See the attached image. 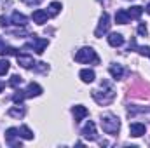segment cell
Returning <instances> with one entry per match:
<instances>
[{"label": "cell", "instance_id": "603a6c76", "mask_svg": "<svg viewBox=\"0 0 150 148\" xmlns=\"http://www.w3.org/2000/svg\"><path fill=\"white\" fill-rule=\"evenodd\" d=\"M9 68H11V63H9L7 59H2V61H0V77H4V75L7 73Z\"/></svg>", "mask_w": 150, "mask_h": 148}, {"label": "cell", "instance_id": "f1b7e54d", "mask_svg": "<svg viewBox=\"0 0 150 148\" xmlns=\"http://www.w3.org/2000/svg\"><path fill=\"white\" fill-rule=\"evenodd\" d=\"M4 47H5V42H4V40H2V37H0V52H2V51H4Z\"/></svg>", "mask_w": 150, "mask_h": 148}, {"label": "cell", "instance_id": "cb8c5ba5", "mask_svg": "<svg viewBox=\"0 0 150 148\" xmlns=\"http://www.w3.org/2000/svg\"><path fill=\"white\" fill-rule=\"evenodd\" d=\"M21 82H23V78L19 75H12L11 80H9V85L11 87H18V85H21Z\"/></svg>", "mask_w": 150, "mask_h": 148}, {"label": "cell", "instance_id": "d4e9b609", "mask_svg": "<svg viewBox=\"0 0 150 148\" xmlns=\"http://www.w3.org/2000/svg\"><path fill=\"white\" fill-rule=\"evenodd\" d=\"M147 33H149V30H147V26L142 23V25L138 26V35H142V37H147Z\"/></svg>", "mask_w": 150, "mask_h": 148}, {"label": "cell", "instance_id": "3957f363", "mask_svg": "<svg viewBox=\"0 0 150 148\" xmlns=\"http://www.w3.org/2000/svg\"><path fill=\"white\" fill-rule=\"evenodd\" d=\"M49 45V42L45 40V38H38L33 35V38L30 40V42H26L25 44V49H33L37 54H42L44 51H45V47Z\"/></svg>", "mask_w": 150, "mask_h": 148}, {"label": "cell", "instance_id": "4dcf8cb0", "mask_svg": "<svg viewBox=\"0 0 150 148\" xmlns=\"http://www.w3.org/2000/svg\"><path fill=\"white\" fill-rule=\"evenodd\" d=\"M145 11H147V12H149V14H150V4H149V5H147V9H145Z\"/></svg>", "mask_w": 150, "mask_h": 148}, {"label": "cell", "instance_id": "7402d4cb", "mask_svg": "<svg viewBox=\"0 0 150 148\" xmlns=\"http://www.w3.org/2000/svg\"><path fill=\"white\" fill-rule=\"evenodd\" d=\"M25 98H26V92H25V91H16L14 96H12V101H14L16 105H19V103L25 101Z\"/></svg>", "mask_w": 150, "mask_h": 148}, {"label": "cell", "instance_id": "6da1fadb", "mask_svg": "<svg viewBox=\"0 0 150 148\" xmlns=\"http://www.w3.org/2000/svg\"><path fill=\"white\" fill-rule=\"evenodd\" d=\"M101 129H103V132L115 136V134L119 132V129H120V122H119V118H117L115 115L105 113V115L101 117Z\"/></svg>", "mask_w": 150, "mask_h": 148}, {"label": "cell", "instance_id": "7a4b0ae2", "mask_svg": "<svg viewBox=\"0 0 150 148\" xmlns=\"http://www.w3.org/2000/svg\"><path fill=\"white\" fill-rule=\"evenodd\" d=\"M75 61L77 63H100V58H98V54H96V51L93 49V47H82V49H79L77 52H75Z\"/></svg>", "mask_w": 150, "mask_h": 148}, {"label": "cell", "instance_id": "ba28073f", "mask_svg": "<svg viewBox=\"0 0 150 148\" xmlns=\"http://www.w3.org/2000/svg\"><path fill=\"white\" fill-rule=\"evenodd\" d=\"M16 59H18V65L23 66V68H33L37 65L33 61V56H28V54H18Z\"/></svg>", "mask_w": 150, "mask_h": 148}, {"label": "cell", "instance_id": "30bf717a", "mask_svg": "<svg viewBox=\"0 0 150 148\" xmlns=\"http://www.w3.org/2000/svg\"><path fill=\"white\" fill-rule=\"evenodd\" d=\"M72 113H74L75 122H80V120H84V118L89 115L87 108H86V106H82V105H77V106H74V108H72Z\"/></svg>", "mask_w": 150, "mask_h": 148}, {"label": "cell", "instance_id": "5bb4252c", "mask_svg": "<svg viewBox=\"0 0 150 148\" xmlns=\"http://www.w3.org/2000/svg\"><path fill=\"white\" fill-rule=\"evenodd\" d=\"M79 77H80V80H82V82H86V84H91V82L96 78V73H94L93 70H89V68H84V70H80Z\"/></svg>", "mask_w": 150, "mask_h": 148}, {"label": "cell", "instance_id": "484cf974", "mask_svg": "<svg viewBox=\"0 0 150 148\" xmlns=\"http://www.w3.org/2000/svg\"><path fill=\"white\" fill-rule=\"evenodd\" d=\"M14 37H21V35H26V32L25 30H14V32H11Z\"/></svg>", "mask_w": 150, "mask_h": 148}, {"label": "cell", "instance_id": "2e32d148", "mask_svg": "<svg viewBox=\"0 0 150 148\" xmlns=\"http://www.w3.org/2000/svg\"><path fill=\"white\" fill-rule=\"evenodd\" d=\"M129 14H127V11H124V9H120V11H117L115 12V21L119 23V25H126V23H129Z\"/></svg>", "mask_w": 150, "mask_h": 148}, {"label": "cell", "instance_id": "8992f818", "mask_svg": "<svg viewBox=\"0 0 150 148\" xmlns=\"http://www.w3.org/2000/svg\"><path fill=\"white\" fill-rule=\"evenodd\" d=\"M16 136H19V127H11L5 131V141L11 147H21V141H16Z\"/></svg>", "mask_w": 150, "mask_h": 148}, {"label": "cell", "instance_id": "44dd1931", "mask_svg": "<svg viewBox=\"0 0 150 148\" xmlns=\"http://www.w3.org/2000/svg\"><path fill=\"white\" fill-rule=\"evenodd\" d=\"M18 54H19V51L14 49V47H11V45H5L4 51L0 52V56H18Z\"/></svg>", "mask_w": 150, "mask_h": 148}, {"label": "cell", "instance_id": "ac0fdd59", "mask_svg": "<svg viewBox=\"0 0 150 148\" xmlns=\"http://www.w3.org/2000/svg\"><path fill=\"white\" fill-rule=\"evenodd\" d=\"M127 14H129L131 19H140V16L143 14V7H140V5H133V7L127 9Z\"/></svg>", "mask_w": 150, "mask_h": 148}, {"label": "cell", "instance_id": "7c38bea8", "mask_svg": "<svg viewBox=\"0 0 150 148\" xmlns=\"http://www.w3.org/2000/svg\"><path fill=\"white\" fill-rule=\"evenodd\" d=\"M11 21H12V25H16V26H25V25L28 23V18H26L25 14H21V12L14 11V12H12V16H11Z\"/></svg>", "mask_w": 150, "mask_h": 148}, {"label": "cell", "instance_id": "8fae6325", "mask_svg": "<svg viewBox=\"0 0 150 148\" xmlns=\"http://www.w3.org/2000/svg\"><path fill=\"white\" fill-rule=\"evenodd\" d=\"M26 98H37V96H40L44 91H42V87L38 85V84H35V82H32V84H28V87H26Z\"/></svg>", "mask_w": 150, "mask_h": 148}, {"label": "cell", "instance_id": "9c48e42d", "mask_svg": "<svg viewBox=\"0 0 150 148\" xmlns=\"http://www.w3.org/2000/svg\"><path fill=\"white\" fill-rule=\"evenodd\" d=\"M49 18H51L49 12H47V11H42V9L33 11V14H32V19H33V23H37V25H44V23H47Z\"/></svg>", "mask_w": 150, "mask_h": 148}, {"label": "cell", "instance_id": "9a60e30c", "mask_svg": "<svg viewBox=\"0 0 150 148\" xmlns=\"http://www.w3.org/2000/svg\"><path fill=\"white\" fill-rule=\"evenodd\" d=\"M108 44H110L112 47H120V45L124 44V37H122L120 33H110V35H108Z\"/></svg>", "mask_w": 150, "mask_h": 148}, {"label": "cell", "instance_id": "e0dca14e", "mask_svg": "<svg viewBox=\"0 0 150 148\" xmlns=\"http://www.w3.org/2000/svg\"><path fill=\"white\" fill-rule=\"evenodd\" d=\"M108 72H110V75H112L115 80H119V78H122V75H124V68H122V65H110Z\"/></svg>", "mask_w": 150, "mask_h": 148}, {"label": "cell", "instance_id": "4316f807", "mask_svg": "<svg viewBox=\"0 0 150 148\" xmlns=\"http://www.w3.org/2000/svg\"><path fill=\"white\" fill-rule=\"evenodd\" d=\"M7 25V18L5 16H0V28H4Z\"/></svg>", "mask_w": 150, "mask_h": 148}, {"label": "cell", "instance_id": "5b68a950", "mask_svg": "<svg viewBox=\"0 0 150 148\" xmlns=\"http://www.w3.org/2000/svg\"><path fill=\"white\" fill-rule=\"evenodd\" d=\"M80 134L86 138V140H89V141H94L96 138H98V134H96V124L94 122H86V125L82 127V131H80Z\"/></svg>", "mask_w": 150, "mask_h": 148}, {"label": "cell", "instance_id": "d6986e66", "mask_svg": "<svg viewBox=\"0 0 150 148\" xmlns=\"http://www.w3.org/2000/svg\"><path fill=\"white\" fill-rule=\"evenodd\" d=\"M59 11H61V2H52V4L49 5V16H51V18L58 16Z\"/></svg>", "mask_w": 150, "mask_h": 148}, {"label": "cell", "instance_id": "f546056e", "mask_svg": "<svg viewBox=\"0 0 150 148\" xmlns=\"http://www.w3.org/2000/svg\"><path fill=\"white\" fill-rule=\"evenodd\" d=\"M4 87H5V84H4V82H2V80H0V92H2V91H4Z\"/></svg>", "mask_w": 150, "mask_h": 148}, {"label": "cell", "instance_id": "52a82bcc", "mask_svg": "<svg viewBox=\"0 0 150 148\" xmlns=\"http://www.w3.org/2000/svg\"><path fill=\"white\" fill-rule=\"evenodd\" d=\"M147 132V127H145V124H142V122H133L131 125H129V134L133 136V138H140V136H143Z\"/></svg>", "mask_w": 150, "mask_h": 148}, {"label": "cell", "instance_id": "4fadbf2b", "mask_svg": "<svg viewBox=\"0 0 150 148\" xmlns=\"http://www.w3.org/2000/svg\"><path fill=\"white\" fill-rule=\"evenodd\" d=\"M7 115H9V117H12V118H23V117H25V106L19 103L18 106L9 108V110H7Z\"/></svg>", "mask_w": 150, "mask_h": 148}, {"label": "cell", "instance_id": "277c9868", "mask_svg": "<svg viewBox=\"0 0 150 148\" xmlns=\"http://www.w3.org/2000/svg\"><path fill=\"white\" fill-rule=\"evenodd\" d=\"M110 16L107 14V12H103L101 14V18H100V25H98V28L94 30V37H103L105 33H108V30H110Z\"/></svg>", "mask_w": 150, "mask_h": 148}, {"label": "cell", "instance_id": "ffe728a7", "mask_svg": "<svg viewBox=\"0 0 150 148\" xmlns=\"http://www.w3.org/2000/svg\"><path fill=\"white\" fill-rule=\"evenodd\" d=\"M19 136L25 138V140H33V132L30 131L28 125H21V127H19Z\"/></svg>", "mask_w": 150, "mask_h": 148}, {"label": "cell", "instance_id": "83f0119b", "mask_svg": "<svg viewBox=\"0 0 150 148\" xmlns=\"http://www.w3.org/2000/svg\"><path fill=\"white\" fill-rule=\"evenodd\" d=\"M40 2H42V0H25V4H28V5H37Z\"/></svg>", "mask_w": 150, "mask_h": 148}, {"label": "cell", "instance_id": "1f68e13d", "mask_svg": "<svg viewBox=\"0 0 150 148\" xmlns=\"http://www.w3.org/2000/svg\"><path fill=\"white\" fill-rule=\"evenodd\" d=\"M149 58H150V56H149Z\"/></svg>", "mask_w": 150, "mask_h": 148}]
</instances>
